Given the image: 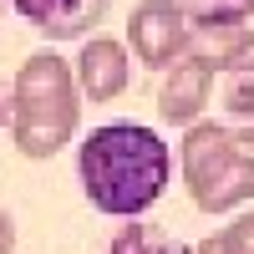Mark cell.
Segmentation results:
<instances>
[{
	"label": "cell",
	"mask_w": 254,
	"mask_h": 254,
	"mask_svg": "<svg viewBox=\"0 0 254 254\" xmlns=\"http://www.w3.org/2000/svg\"><path fill=\"white\" fill-rule=\"evenodd\" d=\"M214 10H229V15H249L254 0H214Z\"/></svg>",
	"instance_id": "14"
},
{
	"label": "cell",
	"mask_w": 254,
	"mask_h": 254,
	"mask_svg": "<svg viewBox=\"0 0 254 254\" xmlns=\"http://www.w3.org/2000/svg\"><path fill=\"white\" fill-rule=\"evenodd\" d=\"M71 81H76V97L112 102V97L127 92V81H132V56H127V46L117 36H87L76 61H71Z\"/></svg>",
	"instance_id": "6"
},
{
	"label": "cell",
	"mask_w": 254,
	"mask_h": 254,
	"mask_svg": "<svg viewBox=\"0 0 254 254\" xmlns=\"http://www.w3.org/2000/svg\"><path fill=\"white\" fill-rule=\"evenodd\" d=\"M81 97L71 81V61L56 51H36L20 61L10 81V137L26 158H51L76 137Z\"/></svg>",
	"instance_id": "2"
},
{
	"label": "cell",
	"mask_w": 254,
	"mask_h": 254,
	"mask_svg": "<svg viewBox=\"0 0 254 254\" xmlns=\"http://www.w3.org/2000/svg\"><path fill=\"white\" fill-rule=\"evenodd\" d=\"M10 249H15V219L0 208V254H10Z\"/></svg>",
	"instance_id": "12"
},
{
	"label": "cell",
	"mask_w": 254,
	"mask_h": 254,
	"mask_svg": "<svg viewBox=\"0 0 254 254\" xmlns=\"http://www.w3.org/2000/svg\"><path fill=\"white\" fill-rule=\"evenodd\" d=\"M107 254H183V249L173 239H163L158 229H147V224H127V229H117Z\"/></svg>",
	"instance_id": "10"
},
{
	"label": "cell",
	"mask_w": 254,
	"mask_h": 254,
	"mask_svg": "<svg viewBox=\"0 0 254 254\" xmlns=\"http://www.w3.org/2000/svg\"><path fill=\"white\" fill-rule=\"evenodd\" d=\"M188 61H198L203 71H234L239 61L254 56V26L244 15L229 10H208V15H188Z\"/></svg>",
	"instance_id": "5"
},
{
	"label": "cell",
	"mask_w": 254,
	"mask_h": 254,
	"mask_svg": "<svg viewBox=\"0 0 254 254\" xmlns=\"http://www.w3.org/2000/svg\"><path fill=\"white\" fill-rule=\"evenodd\" d=\"M188 254H229V249H224V239H219V234H208V239H198Z\"/></svg>",
	"instance_id": "13"
},
{
	"label": "cell",
	"mask_w": 254,
	"mask_h": 254,
	"mask_svg": "<svg viewBox=\"0 0 254 254\" xmlns=\"http://www.w3.org/2000/svg\"><path fill=\"white\" fill-rule=\"evenodd\" d=\"M219 107H224V132L239 147H254V56L239 61L234 71H224L219 81Z\"/></svg>",
	"instance_id": "9"
},
{
	"label": "cell",
	"mask_w": 254,
	"mask_h": 254,
	"mask_svg": "<svg viewBox=\"0 0 254 254\" xmlns=\"http://www.w3.org/2000/svg\"><path fill=\"white\" fill-rule=\"evenodd\" d=\"M178 163H183L188 198L203 214H229V208L254 198V153H244L219 122L188 127L183 147H178Z\"/></svg>",
	"instance_id": "3"
},
{
	"label": "cell",
	"mask_w": 254,
	"mask_h": 254,
	"mask_svg": "<svg viewBox=\"0 0 254 254\" xmlns=\"http://www.w3.org/2000/svg\"><path fill=\"white\" fill-rule=\"evenodd\" d=\"M208 92H214V71H203L198 61H173L163 76V87H158V112L163 122H173V127H193L208 107Z\"/></svg>",
	"instance_id": "7"
},
{
	"label": "cell",
	"mask_w": 254,
	"mask_h": 254,
	"mask_svg": "<svg viewBox=\"0 0 254 254\" xmlns=\"http://www.w3.org/2000/svg\"><path fill=\"white\" fill-rule=\"evenodd\" d=\"M127 41H132V56L142 66L168 71L188 51V10L173 0H142L127 20Z\"/></svg>",
	"instance_id": "4"
},
{
	"label": "cell",
	"mask_w": 254,
	"mask_h": 254,
	"mask_svg": "<svg viewBox=\"0 0 254 254\" xmlns=\"http://www.w3.org/2000/svg\"><path fill=\"white\" fill-rule=\"evenodd\" d=\"M0 127H10V81H0Z\"/></svg>",
	"instance_id": "15"
},
{
	"label": "cell",
	"mask_w": 254,
	"mask_h": 254,
	"mask_svg": "<svg viewBox=\"0 0 254 254\" xmlns=\"http://www.w3.org/2000/svg\"><path fill=\"white\" fill-rule=\"evenodd\" d=\"M76 173L97 214L137 219L173 183V147L142 122H107L92 127V137L81 142Z\"/></svg>",
	"instance_id": "1"
},
{
	"label": "cell",
	"mask_w": 254,
	"mask_h": 254,
	"mask_svg": "<svg viewBox=\"0 0 254 254\" xmlns=\"http://www.w3.org/2000/svg\"><path fill=\"white\" fill-rule=\"evenodd\" d=\"M219 239H224L229 254H254V208H244L229 229H219Z\"/></svg>",
	"instance_id": "11"
},
{
	"label": "cell",
	"mask_w": 254,
	"mask_h": 254,
	"mask_svg": "<svg viewBox=\"0 0 254 254\" xmlns=\"http://www.w3.org/2000/svg\"><path fill=\"white\" fill-rule=\"evenodd\" d=\"M102 5H107V0H10V10L20 20H31V26L41 36H51V41L81 36L102 15Z\"/></svg>",
	"instance_id": "8"
},
{
	"label": "cell",
	"mask_w": 254,
	"mask_h": 254,
	"mask_svg": "<svg viewBox=\"0 0 254 254\" xmlns=\"http://www.w3.org/2000/svg\"><path fill=\"white\" fill-rule=\"evenodd\" d=\"M0 10H5V0H0Z\"/></svg>",
	"instance_id": "16"
}]
</instances>
